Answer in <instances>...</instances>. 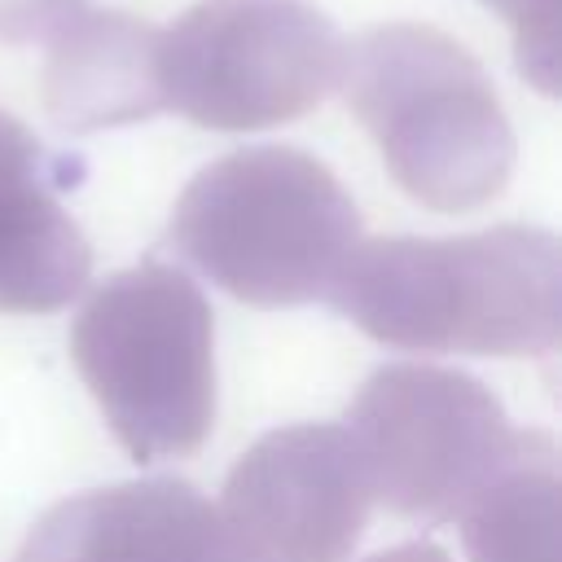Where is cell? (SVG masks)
I'll return each mask as SVG.
<instances>
[{"label":"cell","mask_w":562,"mask_h":562,"mask_svg":"<svg viewBox=\"0 0 562 562\" xmlns=\"http://www.w3.org/2000/svg\"><path fill=\"white\" fill-rule=\"evenodd\" d=\"M325 299L386 347L544 356L562 338V250L527 224L356 241Z\"/></svg>","instance_id":"1"},{"label":"cell","mask_w":562,"mask_h":562,"mask_svg":"<svg viewBox=\"0 0 562 562\" xmlns=\"http://www.w3.org/2000/svg\"><path fill=\"white\" fill-rule=\"evenodd\" d=\"M356 241V202L299 149L228 154L171 211V246L250 307L325 299Z\"/></svg>","instance_id":"2"},{"label":"cell","mask_w":562,"mask_h":562,"mask_svg":"<svg viewBox=\"0 0 562 562\" xmlns=\"http://www.w3.org/2000/svg\"><path fill=\"white\" fill-rule=\"evenodd\" d=\"M70 360L136 461L189 457L215 426V321L167 263L105 277L75 316Z\"/></svg>","instance_id":"3"},{"label":"cell","mask_w":562,"mask_h":562,"mask_svg":"<svg viewBox=\"0 0 562 562\" xmlns=\"http://www.w3.org/2000/svg\"><path fill=\"white\" fill-rule=\"evenodd\" d=\"M373 501L400 518L448 522L518 443L501 400L439 364L378 369L347 413Z\"/></svg>","instance_id":"4"},{"label":"cell","mask_w":562,"mask_h":562,"mask_svg":"<svg viewBox=\"0 0 562 562\" xmlns=\"http://www.w3.org/2000/svg\"><path fill=\"white\" fill-rule=\"evenodd\" d=\"M356 110L413 202L470 211L505 189L514 158L509 127L461 57L426 53L369 61L356 83Z\"/></svg>","instance_id":"5"},{"label":"cell","mask_w":562,"mask_h":562,"mask_svg":"<svg viewBox=\"0 0 562 562\" xmlns=\"http://www.w3.org/2000/svg\"><path fill=\"white\" fill-rule=\"evenodd\" d=\"M215 509L246 562H347L373 487L347 426L303 422L250 443Z\"/></svg>","instance_id":"6"},{"label":"cell","mask_w":562,"mask_h":562,"mask_svg":"<svg viewBox=\"0 0 562 562\" xmlns=\"http://www.w3.org/2000/svg\"><path fill=\"white\" fill-rule=\"evenodd\" d=\"M158 92L202 127H268L303 114L334 79V48L307 13L294 22H193Z\"/></svg>","instance_id":"7"},{"label":"cell","mask_w":562,"mask_h":562,"mask_svg":"<svg viewBox=\"0 0 562 562\" xmlns=\"http://www.w3.org/2000/svg\"><path fill=\"white\" fill-rule=\"evenodd\" d=\"M22 562H246L220 509L189 483L140 479L53 505Z\"/></svg>","instance_id":"8"},{"label":"cell","mask_w":562,"mask_h":562,"mask_svg":"<svg viewBox=\"0 0 562 562\" xmlns=\"http://www.w3.org/2000/svg\"><path fill=\"white\" fill-rule=\"evenodd\" d=\"M61 180L40 140L0 114V312H57L88 285L92 250L57 202Z\"/></svg>","instance_id":"9"},{"label":"cell","mask_w":562,"mask_h":562,"mask_svg":"<svg viewBox=\"0 0 562 562\" xmlns=\"http://www.w3.org/2000/svg\"><path fill=\"white\" fill-rule=\"evenodd\" d=\"M470 562H562V474L558 448L540 430H518L505 465L457 514Z\"/></svg>","instance_id":"10"},{"label":"cell","mask_w":562,"mask_h":562,"mask_svg":"<svg viewBox=\"0 0 562 562\" xmlns=\"http://www.w3.org/2000/svg\"><path fill=\"white\" fill-rule=\"evenodd\" d=\"M369 562H448V553L439 544H426V540H413V544H395L386 553H373Z\"/></svg>","instance_id":"11"}]
</instances>
